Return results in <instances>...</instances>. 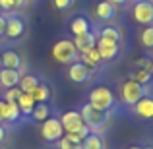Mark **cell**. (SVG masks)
<instances>
[{
	"label": "cell",
	"mask_w": 153,
	"mask_h": 149,
	"mask_svg": "<svg viewBox=\"0 0 153 149\" xmlns=\"http://www.w3.org/2000/svg\"><path fill=\"white\" fill-rule=\"evenodd\" d=\"M52 56H54V60L60 62V64H74V62L79 60V52L76 50L74 41H66V39L54 43V47H52Z\"/></svg>",
	"instance_id": "6da1fadb"
},
{
	"label": "cell",
	"mask_w": 153,
	"mask_h": 149,
	"mask_svg": "<svg viewBox=\"0 0 153 149\" xmlns=\"http://www.w3.org/2000/svg\"><path fill=\"white\" fill-rule=\"evenodd\" d=\"M143 95H146V85H140L134 79H126V82L120 85V101H122L126 107H134Z\"/></svg>",
	"instance_id": "7a4b0ae2"
},
{
	"label": "cell",
	"mask_w": 153,
	"mask_h": 149,
	"mask_svg": "<svg viewBox=\"0 0 153 149\" xmlns=\"http://www.w3.org/2000/svg\"><path fill=\"white\" fill-rule=\"evenodd\" d=\"M89 105L93 108H99V110L107 112L114 107V95H112V91L108 89V87L99 85L89 93Z\"/></svg>",
	"instance_id": "3957f363"
},
{
	"label": "cell",
	"mask_w": 153,
	"mask_h": 149,
	"mask_svg": "<svg viewBox=\"0 0 153 149\" xmlns=\"http://www.w3.org/2000/svg\"><path fill=\"white\" fill-rule=\"evenodd\" d=\"M79 114H82V118H83V124L89 126V130H99L108 120V110L105 112V110H99V108H93L89 103H85L82 107Z\"/></svg>",
	"instance_id": "277c9868"
},
{
	"label": "cell",
	"mask_w": 153,
	"mask_h": 149,
	"mask_svg": "<svg viewBox=\"0 0 153 149\" xmlns=\"http://www.w3.org/2000/svg\"><path fill=\"white\" fill-rule=\"evenodd\" d=\"M64 134L66 132H64V128H62L58 118H47L41 126V136H43L45 142H58Z\"/></svg>",
	"instance_id": "5b68a950"
},
{
	"label": "cell",
	"mask_w": 153,
	"mask_h": 149,
	"mask_svg": "<svg viewBox=\"0 0 153 149\" xmlns=\"http://www.w3.org/2000/svg\"><path fill=\"white\" fill-rule=\"evenodd\" d=\"M134 19L142 25L153 23V2L149 0H138L134 4Z\"/></svg>",
	"instance_id": "8992f818"
},
{
	"label": "cell",
	"mask_w": 153,
	"mask_h": 149,
	"mask_svg": "<svg viewBox=\"0 0 153 149\" xmlns=\"http://www.w3.org/2000/svg\"><path fill=\"white\" fill-rule=\"evenodd\" d=\"M68 78H70L74 83H83V82H87V79L91 78V70L83 62L78 60V62L70 64V68H68Z\"/></svg>",
	"instance_id": "52a82bcc"
},
{
	"label": "cell",
	"mask_w": 153,
	"mask_h": 149,
	"mask_svg": "<svg viewBox=\"0 0 153 149\" xmlns=\"http://www.w3.org/2000/svg\"><path fill=\"white\" fill-rule=\"evenodd\" d=\"M95 49L99 50V56H101V60H112L116 54H118L120 50V45L118 43H112V41H107V39H97V43H95Z\"/></svg>",
	"instance_id": "ba28073f"
},
{
	"label": "cell",
	"mask_w": 153,
	"mask_h": 149,
	"mask_svg": "<svg viewBox=\"0 0 153 149\" xmlns=\"http://www.w3.org/2000/svg\"><path fill=\"white\" fill-rule=\"evenodd\" d=\"M60 124H62L64 132H76L79 126H83V118L79 110H68L60 116Z\"/></svg>",
	"instance_id": "9c48e42d"
},
{
	"label": "cell",
	"mask_w": 153,
	"mask_h": 149,
	"mask_svg": "<svg viewBox=\"0 0 153 149\" xmlns=\"http://www.w3.org/2000/svg\"><path fill=\"white\" fill-rule=\"evenodd\" d=\"M134 112H136V116L142 118V120H151L153 118V97H146V95H143V97L134 105Z\"/></svg>",
	"instance_id": "30bf717a"
},
{
	"label": "cell",
	"mask_w": 153,
	"mask_h": 149,
	"mask_svg": "<svg viewBox=\"0 0 153 149\" xmlns=\"http://www.w3.org/2000/svg\"><path fill=\"white\" fill-rule=\"evenodd\" d=\"M23 29H25V25H23V21L19 18H16V16L6 18V29H4V35H6L8 39H18V37H22Z\"/></svg>",
	"instance_id": "8fae6325"
},
{
	"label": "cell",
	"mask_w": 153,
	"mask_h": 149,
	"mask_svg": "<svg viewBox=\"0 0 153 149\" xmlns=\"http://www.w3.org/2000/svg\"><path fill=\"white\" fill-rule=\"evenodd\" d=\"M95 43H97V37H95L93 31H87V33L79 35V37H76L74 45H76V50L79 52V54H83V52L95 49Z\"/></svg>",
	"instance_id": "7c38bea8"
},
{
	"label": "cell",
	"mask_w": 153,
	"mask_h": 149,
	"mask_svg": "<svg viewBox=\"0 0 153 149\" xmlns=\"http://www.w3.org/2000/svg\"><path fill=\"white\" fill-rule=\"evenodd\" d=\"M19 70H8V68H0V85L10 89V87H18L19 83Z\"/></svg>",
	"instance_id": "4fadbf2b"
},
{
	"label": "cell",
	"mask_w": 153,
	"mask_h": 149,
	"mask_svg": "<svg viewBox=\"0 0 153 149\" xmlns=\"http://www.w3.org/2000/svg\"><path fill=\"white\" fill-rule=\"evenodd\" d=\"M95 14H97L99 19H103V21H108V19H112L116 16V6L111 2H107V0H101V2L95 6Z\"/></svg>",
	"instance_id": "5bb4252c"
},
{
	"label": "cell",
	"mask_w": 153,
	"mask_h": 149,
	"mask_svg": "<svg viewBox=\"0 0 153 149\" xmlns=\"http://www.w3.org/2000/svg\"><path fill=\"white\" fill-rule=\"evenodd\" d=\"M2 68H8V70H19V68H22V58H19L18 52H14V50L2 52Z\"/></svg>",
	"instance_id": "9a60e30c"
},
{
	"label": "cell",
	"mask_w": 153,
	"mask_h": 149,
	"mask_svg": "<svg viewBox=\"0 0 153 149\" xmlns=\"http://www.w3.org/2000/svg\"><path fill=\"white\" fill-rule=\"evenodd\" d=\"M89 27H91L89 21H87V18H83V16H78V18H74V19L70 21V31L76 35V37H79V35L91 31Z\"/></svg>",
	"instance_id": "2e32d148"
},
{
	"label": "cell",
	"mask_w": 153,
	"mask_h": 149,
	"mask_svg": "<svg viewBox=\"0 0 153 149\" xmlns=\"http://www.w3.org/2000/svg\"><path fill=\"white\" fill-rule=\"evenodd\" d=\"M35 99L31 97V93H22V97L18 99V107H19V112L22 114H27L29 116L31 114V110L35 108Z\"/></svg>",
	"instance_id": "e0dca14e"
},
{
	"label": "cell",
	"mask_w": 153,
	"mask_h": 149,
	"mask_svg": "<svg viewBox=\"0 0 153 149\" xmlns=\"http://www.w3.org/2000/svg\"><path fill=\"white\" fill-rule=\"evenodd\" d=\"M39 79L35 78V76H31V74H27V76H22L19 78V83H18V87L23 91V93H31V91L35 89V87L39 85Z\"/></svg>",
	"instance_id": "ac0fdd59"
},
{
	"label": "cell",
	"mask_w": 153,
	"mask_h": 149,
	"mask_svg": "<svg viewBox=\"0 0 153 149\" xmlns=\"http://www.w3.org/2000/svg\"><path fill=\"white\" fill-rule=\"evenodd\" d=\"M31 97L35 99V103H49V99H51V89H49V85H45V83H39V85L35 87L33 91H31Z\"/></svg>",
	"instance_id": "d6986e66"
},
{
	"label": "cell",
	"mask_w": 153,
	"mask_h": 149,
	"mask_svg": "<svg viewBox=\"0 0 153 149\" xmlns=\"http://www.w3.org/2000/svg\"><path fill=\"white\" fill-rule=\"evenodd\" d=\"M79 58H82V62L85 64L89 70H93V68L101 62V56H99V50L97 49H91V50L83 52V54H79Z\"/></svg>",
	"instance_id": "ffe728a7"
},
{
	"label": "cell",
	"mask_w": 153,
	"mask_h": 149,
	"mask_svg": "<svg viewBox=\"0 0 153 149\" xmlns=\"http://www.w3.org/2000/svg\"><path fill=\"white\" fill-rule=\"evenodd\" d=\"M49 114H51V108H49L47 103H37L35 108L31 110V118L37 120V122H45V120L49 118Z\"/></svg>",
	"instance_id": "44dd1931"
},
{
	"label": "cell",
	"mask_w": 153,
	"mask_h": 149,
	"mask_svg": "<svg viewBox=\"0 0 153 149\" xmlns=\"http://www.w3.org/2000/svg\"><path fill=\"white\" fill-rule=\"evenodd\" d=\"M82 149H105V142L99 134H89L82 142Z\"/></svg>",
	"instance_id": "7402d4cb"
},
{
	"label": "cell",
	"mask_w": 153,
	"mask_h": 149,
	"mask_svg": "<svg viewBox=\"0 0 153 149\" xmlns=\"http://www.w3.org/2000/svg\"><path fill=\"white\" fill-rule=\"evenodd\" d=\"M151 78H153V70H136V72L130 74L128 79H134L140 85H147V83L151 82Z\"/></svg>",
	"instance_id": "603a6c76"
},
{
	"label": "cell",
	"mask_w": 153,
	"mask_h": 149,
	"mask_svg": "<svg viewBox=\"0 0 153 149\" xmlns=\"http://www.w3.org/2000/svg\"><path fill=\"white\" fill-rule=\"evenodd\" d=\"M101 39H107V41L118 43L120 41V31L116 27H103L101 29Z\"/></svg>",
	"instance_id": "cb8c5ba5"
},
{
	"label": "cell",
	"mask_w": 153,
	"mask_h": 149,
	"mask_svg": "<svg viewBox=\"0 0 153 149\" xmlns=\"http://www.w3.org/2000/svg\"><path fill=\"white\" fill-rule=\"evenodd\" d=\"M140 39H142V45H143V47H147V49H153V25H147L146 29L142 31Z\"/></svg>",
	"instance_id": "d4e9b609"
},
{
	"label": "cell",
	"mask_w": 153,
	"mask_h": 149,
	"mask_svg": "<svg viewBox=\"0 0 153 149\" xmlns=\"http://www.w3.org/2000/svg\"><path fill=\"white\" fill-rule=\"evenodd\" d=\"M132 68H136V70H153V60L151 58H138L132 62Z\"/></svg>",
	"instance_id": "484cf974"
},
{
	"label": "cell",
	"mask_w": 153,
	"mask_h": 149,
	"mask_svg": "<svg viewBox=\"0 0 153 149\" xmlns=\"http://www.w3.org/2000/svg\"><path fill=\"white\" fill-rule=\"evenodd\" d=\"M8 107H10V112H8V122H18L19 116H22L18 103H12V101H8Z\"/></svg>",
	"instance_id": "4316f807"
},
{
	"label": "cell",
	"mask_w": 153,
	"mask_h": 149,
	"mask_svg": "<svg viewBox=\"0 0 153 149\" xmlns=\"http://www.w3.org/2000/svg\"><path fill=\"white\" fill-rule=\"evenodd\" d=\"M58 149H82V143H76L72 139H68L66 136H62L58 139Z\"/></svg>",
	"instance_id": "83f0119b"
},
{
	"label": "cell",
	"mask_w": 153,
	"mask_h": 149,
	"mask_svg": "<svg viewBox=\"0 0 153 149\" xmlns=\"http://www.w3.org/2000/svg\"><path fill=\"white\" fill-rule=\"evenodd\" d=\"M22 93H23V91L19 89V87H10V89L6 91V97H4V99L12 101V103H18V99L22 97Z\"/></svg>",
	"instance_id": "f1b7e54d"
},
{
	"label": "cell",
	"mask_w": 153,
	"mask_h": 149,
	"mask_svg": "<svg viewBox=\"0 0 153 149\" xmlns=\"http://www.w3.org/2000/svg\"><path fill=\"white\" fill-rule=\"evenodd\" d=\"M8 112H10L8 101H6V99H0V124L8 122Z\"/></svg>",
	"instance_id": "f546056e"
},
{
	"label": "cell",
	"mask_w": 153,
	"mask_h": 149,
	"mask_svg": "<svg viewBox=\"0 0 153 149\" xmlns=\"http://www.w3.org/2000/svg\"><path fill=\"white\" fill-rule=\"evenodd\" d=\"M52 4H54L56 10L66 12V10H70V8L74 6V0H52Z\"/></svg>",
	"instance_id": "4dcf8cb0"
},
{
	"label": "cell",
	"mask_w": 153,
	"mask_h": 149,
	"mask_svg": "<svg viewBox=\"0 0 153 149\" xmlns=\"http://www.w3.org/2000/svg\"><path fill=\"white\" fill-rule=\"evenodd\" d=\"M0 8L2 10H12L14 8V0H0Z\"/></svg>",
	"instance_id": "1f68e13d"
},
{
	"label": "cell",
	"mask_w": 153,
	"mask_h": 149,
	"mask_svg": "<svg viewBox=\"0 0 153 149\" xmlns=\"http://www.w3.org/2000/svg\"><path fill=\"white\" fill-rule=\"evenodd\" d=\"M4 29H6V18H4V16H0V37L4 35Z\"/></svg>",
	"instance_id": "d6a6232c"
},
{
	"label": "cell",
	"mask_w": 153,
	"mask_h": 149,
	"mask_svg": "<svg viewBox=\"0 0 153 149\" xmlns=\"http://www.w3.org/2000/svg\"><path fill=\"white\" fill-rule=\"evenodd\" d=\"M4 138H6V128L0 124V145H2V142H4Z\"/></svg>",
	"instance_id": "836d02e7"
},
{
	"label": "cell",
	"mask_w": 153,
	"mask_h": 149,
	"mask_svg": "<svg viewBox=\"0 0 153 149\" xmlns=\"http://www.w3.org/2000/svg\"><path fill=\"white\" fill-rule=\"evenodd\" d=\"M27 0H14V8H23Z\"/></svg>",
	"instance_id": "e575fe53"
},
{
	"label": "cell",
	"mask_w": 153,
	"mask_h": 149,
	"mask_svg": "<svg viewBox=\"0 0 153 149\" xmlns=\"http://www.w3.org/2000/svg\"><path fill=\"white\" fill-rule=\"evenodd\" d=\"M107 2H111V4L116 6V4H124V2H128V0H107Z\"/></svg>",
	"instance_id": "d590c367"
},
{
	"label": "cell",
	"mask_w": 153,
	"mask_h": 149,
	"mask_svg": "<svg viewBox=\"0 0 153 149\" xmlns=\"http://www.w3.org/2000/svg\"><path fill=\"white\" fill-rule=\"evenodd\" d=\"M128 149H143V147H138V145H132V147H128Z\"/></svg>",
	"instance_id": "8d00e7d4"
},
{
	"label": "cell",
	"mask_w": 153,
	"mask_h": 149,
	"mask_svg": "<svg viewBox=\"0 0 153 149\" xmlns=\"http://www.w3.org/2000/svg\"><path fill=\"white\" fill-rule=\"evenodd\" d=\"M0 68H2V54H0Z\"/></svg>",
	"instance_id": "74e56055"
},
{
	"label": "cell",
	"mask_w": 153,
	"mask_h": 149,
	"mask_svg": "<svg viewBox=\"0 0 153 149\" xmlns=\"http://www.w3.org/2000/svg\"><path fill=\"white\" fill-rule=\"evenodd\" d=\"M143 149H153V147H143Z\"/></svg>",
	"instance_id": "f35d334b"
},
{
	"label": "cell",
	"mask_w": 153,
	"mask_h": 149,
	"mask_svg": "<svg viewBox=\"0 0 153 149\" xmlns=\"http://www.w3.org/2000/svg\"><path fill=\"white\" fill-rule=\"evenodd\" d=\"M0 12H2V8H0Z\"/></svg>",
	"instance_id": "ab89813d"
}]
</instances>
